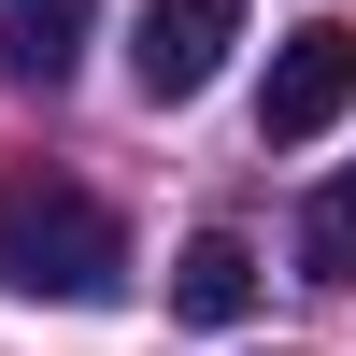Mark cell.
Listing matches in <instances>:
<instances>
[{
  "mask_svg": "<svg viewBox=\"0 0 356 356\" xmlns=\"http://www.w3.org/2000/svg\"><path fill=\"white\" fill-rule=\"evenodd\" d=\"M300 271H314V285H356V171L314 186V214H300Z\"/></svg>",
  "mask_w": 356,
  "mask_h": 356,
  "instance_id": "6",
  "label": "cell"
},
{
  "mask_svg": "<svg viewBox=\"0 0 356 356\" xmlns=\"http://www.w3.org/2000/svg\"><path fill=\"white\" fill-rule=\"evenodd\" d=\"M171 314H186V328H243L257 314V243L243 228H200V243L171 257Z\"/></svg>",
  "mask_w": 356,
  "mask_h": 356,
  "instance_id": "4",
  "label": "cell"
},
{
  "mask_svg": "<svg viewBox=\"0 0 356 356\" xmlns=\"http://www.w3.org/2000/svg\"><path fill=\"white\" fill-rule=\"evenodd\" d=\"M228 43H243V0H143L129 72H143V100H200L228 72Z\"/></svg>",
  "mask_w": 356,
  "mask_h": 356,
  "instance_id": "3",
  "label": "cell"
},
{
  "mask_svg": "<svg viewBox=\"0 0 356 356\" xmlns=\"http://www.w3.org/2000/svg\"><path fill=\"white\" fill-rule=\"evenodd\" d=\"M356 114V29L342 15H300L271 43V86H257V143H328Z\"/></svg>",
  "mask_w": 356,
  "mask_h": 356,
  "instance_id": "2",
  "label": "cell"
},
{
  "mask_svg": "<svg viewBox=\"0 0 356 356\" xmlns=\"http://www.w3.org/2000/svg\"><path fill=\"white\" fill-rule=\"evenodd\" d=\"M86 15H100V0H0V72H72L86 57Z\"/></svg>",
  "mask_w": 356,
  "mask_h": 356,
  "instance_id": "5",
  "label": "cell"
},
{
  "mask_svg": "<svg viewBox=\"0 0 356 356\" xmlns=\"http://www.w3.org/2000/svg\"><path fill=\"white\" fill-rule=\"evenodd\" d=\"M129 228L72 171H0V300H114Z\"/></svg>",
  "mask_w": 356,
  "mask_h": 356,
  "instance_id": "1",
  "label": "cell"
}]
</instances>
